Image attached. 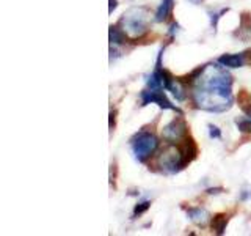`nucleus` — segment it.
<instances>
[{"label":"nucleus","instance_id":"obj_6","mask_svg":"<svg viewBox=\"0 0 251 236\" xmlns=\"http://www.w3.org/2000/svg\"><path fill=\"white\" fill-rule=\"evenodd\" d=\"M148 104H157L160 109H168L179 112V109L176 106H173L163 94V88H148L141 93V106H148Z\"/></svg>","mask_w":251,"mask_h":236},{"label":"nucleus","instance_id":"obj_14","mask_svg":"<svg viewBox=\"0 0 251 236\" xmlns=\"http://www.w3.org/2000/svg\"><path fill=\"white\" fill-rule=\"evenodd\" d=\"M209 134L212 139H222V132H220V129L214 124H209Z\"/></svg>","mask_w":251,"mask_h":236},{"label":"nucleus","instance_id":"obj_2","mask_svg":"<svg viewBox=\"0 0 251 236\" xmlns=\"http://www.w3.org/2000/svg\"><path fill=\"white\" fill-rule=\"evenodd\" d=\"M121 30L123 33L130 38L137 39L141 38L148 31L149 24V11L145 6H132L124 13L121 18Z\"/></svg>","mask_w":251,"mask_h":236},{"label":"nucleus","instance_id":"obj_15","mask_svg":"<svg viewBox=\"0 0 251 236\" xmlns=\"http://www.w3.org/2000/svg\"><path fill=\"white\" fill-rule=\"evenodd\" d=\"M227 11V8H226V10H222V11H220V13H215V14H212V27H217V22H218V19L220 18H222V14H225Z\"/></svg>","mask_w":251,"mask_h":236},{"label":"nucleus","instance_id":"obj_12","mask_svg":"<svg viewBox=\"0 0 251 236\" xmlns=\"http://www.w3.org/2000/svg\"><path fill=\"white\" fill-rule=\"evenodd\" d=\"M237 126H239V129L243 132H251V114L245 118L237 120Z\"/></svg>","mask_w":251,"mask_h":236},{"label":"nucleus","instance_id":"obj_3","mask_svg":"<svg viewBox=\"0 0 251 236\" xmlns=\"http://www.w3.org/2000/svg\"><path fill=\"white\" fill-rule=\"evenodd\" d=\"M157 164H159V167L167 173H176L187 165L184 159L182 148L176 145H170L165 148L160 153L159 159H157Z\"/></svg>","mask_w":251,"mask_h":236},{"label":"nucleus","instance_id":"obj_5","mask_svg":"<svg viewBox=\"0 0 251 236\" xmlns=\"http://www.w3.org/2000/svg\"><path fill=\"white\" fill-rule=\"evenodd\" d=\"M162 136L165 140L171 142V144H176L187 137V123L184 118L176 117L175 120L170 121L162 131Z\"/></svg>","mask_w":251,"mask_h":236},{"label":"nucleus","instance_id":"obj_17","mask_svg":"<svg viewBox=\"0 0 251 236\" xmlns=\"http://www.w3.org/2000/svg\"><path fill=\"white\" fill-rule=\"evenodd\" d=\"M116 8V0H110V8H108V11L112 13L113 10Z\"/></svg>","mask_w":251,"mask_h":236},{"label":"nucleus","instance_id":"obj_11","mask_svg":"<svg viewBox=\"0 0 251 236\" xmlns=\"http://www.w3.org/2000/svg\"><path fill=\"white\" fill-rule=\"evenodd\" d=\"M124 33L123 30L116 29V27H110V43L112 44H121L124 41Z\"/></svg>","mask_w":251,"mask_h":236},{"label":"nucleus","instance_id":"obj_13","mask_svg":"<svg viewBox=\"0 0 251 236\" xmlns=\"http://www.w3.org/2000/svg\"><path fill=\"white\" fill-rule=\"evenodd\" d=\"M242 30L245 31V38L251 36V14H243L242 18Z\"/></svg>","mask_w":251,"mask_h":236},{"label":"nucleus","instance_id":"obj_7","mask_svg":"<svg viewBox=\"0 0 251 236\" xmlns=\"http://www.w3.org/2000/svg\"><path fill=\"white\" fill-rule=\"evenodd\" d=\"M218 63L226 68H240L245 65V54H226L218 59Z\"/></svg>","mask_w":251,"mask_h":236},{"label":"nucleus","instance_id":"obj_16","mask_svg":"<svg viewBox=\"0 0 251 236\" xmlns=\"http://www.w3.org/2000/svg\"><path fill=\"white\" fill-rule=\"evenodd\" d=\"M149 208V203L148 202H145V203H140V206H137L135 208V214H141L145 209H148Z\"/></svg>","mask_w":251,"mask_h":236},{"label":"nucleus","instance_id":"obj_10","mask_svg":"<svg viewBox=\"0 0 251 236\" xmlns=\"http://www.w3.org/2000/svg\"><path fill=\"white\" fill-rule=\"evenodd\" d=\"M226 224H227V216L225 214H218L214 217V222H212V228L218 233V235H222L225 232V228H226Z\"/></svg>","mask_w":251,"mask_h":236},{"label":"nucleus","instance_id":"obj_8","mask_svg":"<svg viewBox=\"0 0 251 236\" xmlns=\"http://www.w3.org/2000/svg\"><path fill=\"white\" fill-rule=\"evenodd\" d=\"M173 5H175V0H162L159 8H157V11H155V21L157 22L167 21V18L171 14Z\"/></svg>","mask_w":251,"mask_h":236},{"label":"nucleus","instance_id":"obj_18","mask_svg":"<svg viewBox=\"0 0 251 236\" xmlns=\"http://www.w3.org/2000/svg\"><path fill=\"white\" fill-rule=\"evenodd\" d=\"M190 2H192V3H195V5H198V3H201V2H202V0H190Z\"/></svg>","mask_w":251,"mask_h":236},{"label":"nucleus","instance_id":"obj_4","mask_svg":"<svg viewBox=\"0 0 251 236\" xmlns=\"http://www.w3.org/2000/svg\"><path fill=\"white\" fill-rule=\"evenodd\" d=\"M157 147H159V140L152 132H140L132 139V151L140 162H145L148 157H151Z\"/></svg>","mask_w":251,"mask_h":236},{"label":"nucleus","instance_id":"obj_9","mask_svg":"<svg viewBox=\"0 0 251 236\" xmlns=\"http://www.w3.org/2000/svg\"><path fill=\"white\" fill-rule=\"evenodd\" d=\"M188 217H190L196 225H206L209 220V212L204 208H190L188 209Z\"/></svg>","mask_w":251,"mask_h":236},{"label":"nucleus","instance_id":"obj_1","mask_svg":"<svg viewBox=\"0 0 251 236\" xmlns=\"http://www.w3.org/2000/svg\"><path fill=\"white\" fill-rule=\"evenodd\" d=\"M193 102L207 112H226L232 106V93L229 87H195Z\"/></svg>","mask_w":251,"mask_h":236}]
</instances>
